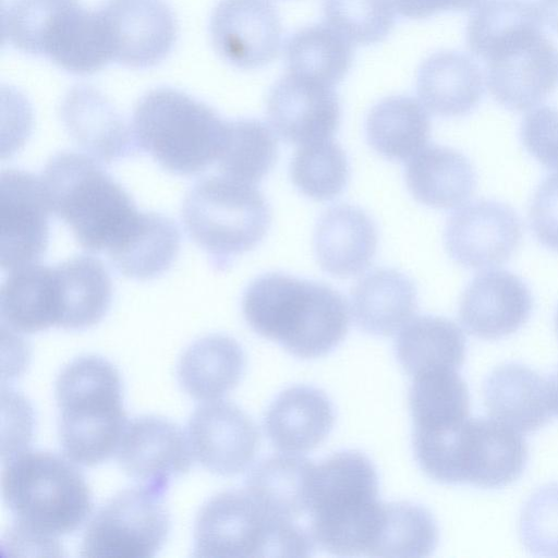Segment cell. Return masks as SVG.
I'll return each mask as SVG.
<instances>
[{
    "label": "cell",
    "instance_id": "obj_1",
    "mask_svg": "<svg viewBox=\"0 0 558 558\" xmlns=\"http://www.w3.org/2000/svg\"><path fill=\"white\" fill-rule=\"evenodd\" d=\"M543 23L530 0H488L468 22V47L485 63L494 99L510 110L535 107L557 85L558 51Z\"/></svg>",
    "mask_w": 558,
    "mask_h": 558
},
{
    "label": "cell",
    "instance_id": "obj_2",
    "mask_svg": "<svg viewBox=\"0 0 558 558\" xmlns=\"http://www.w3.org/2000/svg\"><path fill=\"white\" fill-rule=\"evenodd\" d=\"M242 312L256 333L300 359L328 354L349 328L348 305L338 291L280 272L262 275L247 286Z\"/></svg>",
    "mask_w": 558,
    "mask_h": 558
},
{
    "label": "cell",
    "instance_id": "obj_3",
    "mask_svg": "<svg viewBox=\"0 0 558 558\" xmlns=\"http://www.w3.org/2000/svg\"><path fill=\"white\" fill-rule=\"evenodd\" d=\"M40 180L50 211L89 253L109 255L125 245L141 225L143 211L93 157L58 153L46 163Z\"/></svg>",
    "mask_w": 558,
    "mask_h": 558
},
{
    "label": "cell",
    "instance_id": "obj_4",
    "mask_svg": "<svg viewBox=\"0 0 558 558\" xmlns=\"http://www.w3.org/2000/svg\"><path fill=\"white\" fill-rule=\"evenodd\" d=\"M307 514L319 548L336 556H371L385 515L371 459L342 450L315 465Z\"/></svg>",
    "mask_w": 558,
    "mask_h": 558
},
{
    "label": "cell",
    "instance_id": "obj_5",
    "mask_svg": "<svg viewBox=\"0 0 558 558\" xmlns=\"http://www.w3.org/2000/svg\"><path fill=\"white\" fill-rule=\"evenodd\" d=\"M59 439L75 464L94 466L112 457L128 424L119 371L98 355L66 364L56 379Z\"/></svg>",
    "mask_w": 558,
    "mask_h": 558
},
{
    "label": "cell",
    "instance_id": "obj_6",
    "mask_svg": "<svg viewBox=\"0 0 558 558\" xmlns=\"http://www.w3.org/2000/svg\"><path fill=\"white\" fill-rule=\"evenodd\" d=\"M1 494L14 526L52 542L76 531L93 509L90 488L76 464L43 450L9 457L1 472Z\"/></svg>",
    "mask_w": 558,
    "mask_h": 558
},
{
    "label": "cell",
    "instance_id": "obj_7",
    "mask_svg": "<svg viewBox=\"0 0 558 558\" xmlns=\"http://www.w3.org/2000/svg\"><path fill=\"white\" fill-rule=\"evenodd\" d=\"M413 451L420 468L436 482L490 489L517 481L529 457L520 432L486 417H468L423 435Z\"/></svg>",
    "mask_w": 558,
    "mask_h": 558
},
{
    "label": "cell",
    "instance_id": "obj_8",
    "mask_svg": "<svg viewBox=\"0 0 558 558\" xmlns=\"http://www.w3.org/2000/svg\"><path fill=\"white\" fill-rule=\"evenodd\" d=\"M131 129L137 150L149 154L168 172L189 177L218 159L227 121L184 92L157 87L135 105Z\"/></svg>",
    "mask_w": 558,
    "mask_h": 558
},
{
    "label": "cell",
    "instance_id": "obj_9",
    "mask_svg": "<svg viewBox=\"0 0 558 558\" xmlns=\"http://www.w3.org/2000/svg\"><path fill=\"white\" fill-rule=\"evenodd\" d=\"M2 35L16 50L45 57L75 75L96 73L112 62L98 10H87L80 0H10Z\"/></svg>",
    "mask_w": 558,
    "mask_h": 558
},
{
    "label": "cell",
    "instance_id": "obj_10",
    "mask_svg": "<svg viewBox=\"0 0 558 558\" xmlns=\"http://www.w3.org/2000/svg\"><path fill=\"white\" fill-rule=\"evenodd\" d=\"M193 541L196 557H307L316 547L307 527L270 515L246 489L208 499L196 515Z\"/></svg>",
    "mask_w": 558,
    "mask_h": 558
},
{
    "label": "cell",
    "instance_id": "obj_11",
    "mask_svg": "<svg viewBox=\"0 0 558 558\" xmlns=\"http://www.w3.org/2000/svg\"><path fill=\"white\" fill-rule=\"evenodd\" d=\"M181 217L187 235L210 258L216 271L254 248L265 236L271 213L254 184L227 177L197 181L186 193Z\"/></svg>",
    "mask_w": 558,
    "mask_h": 558
},
{
    "label": "cell",
    "instance_id": "obj_12",
    "mask_svg": "<svg viewBox=\"0 0 558 558\" xmlns=\"http://www.w3.org/2000/svg\"><path fill=\"white\" fill-rule=\"evenodd\" d=\"M166 492L147 486L126 488L104 504L89 520L80 555L101 558H148L168 537Z\"/></svg>",
    "mask_w": 558,
    "mask_h": 558
},
{
    "label": "cell",
    "instance_id": "obj_13",
    "mask_svg": "<svg viewBox=\"0 0 558 558\" xmlns=\"http://www.w3.org/2000/svg\"><path fill=\"white\" fill-rule=\"evenodd\" d=\"M112 61L145 69L161 62L177 39V22L165 0H106L98 9Z\"/></svg>",
    "mask_w": 558,
    "mask_h": 558
},
{
    "label": "cell",
    "instance_id": "obj_14",
    "mask_svg": "<svg viewBox=\"0 0 558 558\" xmlns=\"http://www.w3.org/2000/svg\"><path fill=\"white\" fill-rule=\"evenodd\" d=\"M49 205L40 178L9 169L0 179V265L13 270L36 263L49 240Z\"/></svg>",
    "mask_w": 558,
    "mask_h": 558
},
{
    "label": "cell",
    "instance_id": "obj_15",
    "mask_svg": "<svg viewBox=\"0 0 558 558\" xmlns=\"http://www.w3.org/2000/svg\"><path fill=\"white\" fill-rule=\"evenodd\" d=\"M444 239L456 263L470 269H484L499 266L512 256L522 239V226L509 205L480 199L452 213Z\"/></svg>",
    "mask_w": 558,
    "mask_h": 558
},
{
    "label": "cell",
    "instance_id": "obj_16",
    "mask_svg": "<svg viewBox=\"0 0 558 558\" xmlns=\"http://www.w3.org/2000/svg\"><path fill=\"white\" fill-rule=\"evenodd\" d=\"M186 436L197 462L222 476L244 472L259 446V432L253 420L238 405L221 400L195 409Z\"/></svg>",
    "mask_w": 558,
    "mask_h": 558
},
{
    "label": "cell",
    "instance_id": "obj_17",
    "mask_svg": "<svg viewBox=\"0 0 558 558\" xmlns=\"http://www.w3.org/2000/svg\"><path fill=\"white\" fill-rule=\"evenodd\" d=\"M209 32L218 54L239 69L266 65L281 45V23L270 0H220Z\"/></svg>",
    "mask_w": 558,
    "mask_h": 558
},
{
    "label": "cell",
    "instance_id": "obj_18",
    "mask_svg": "<svg viewBox=\"0 0 558 558\" xmlns=\"http://www.w3.org/2000/svg\"><path fill=\"white\" fill-rule=\"evenodd\" d=\"M116 453L130 477L163 492L173 476L190 471L193 457L181 427L156 415L128 422Z\"/></svg>",
    "mask_w": 558,
    "mask_h": 558
},
{
    "label": "cell",
    "instance_id": "obj_19",
    "mask_svg": "<svg viewBox=\"0 0 558 558\" xmlns=\"http://www.w3.org/2000/svg\"><path fill=\"white\" fill-rule=\"evenodd\" d=\"M267 114L282 140L303 145L332 137L340 104L332 86L290 73L271 87Z\"/></svg>",
    "mask_w": 558,
    "mask_h": 558
},
{
    "label": "cell",
    "instance_id": "obj_20",
    "mask_svg": "<svg viewBox=\"0 0 558 558\" xmlns=\"http://www.w3.org/2000/svg\"><path fill=\"white\" fill-rule=\"evenodd\" d=\"M533 298L527 286L507 270H487L465 288L459 319L465 330L481 339L496 340L519 330L530 318Z\"/></svg>",
    "mask_w": 558,
    "mask_h": 558
},
{
    "label": "cell",
    "instance_id": "obj_21",
    "mask_svg": "<svg viewBox=\"0 0 558 558\" xmlns=\"http://www.w3.org/2000/svg\"><path fill=\"white\" fill-rule=\"evenodd\" d=\"M60 114L72 140L101 162L110 163L138 151L131 125L90 86L71 88L62 100Z\"/></svg>",
    "mask_w": 558,
    "mask_h": 558
},
{
    "label": "cell",
    "instance_id": "obj_22",
    "mask_svg": "<svg viewBox=\"0 0 558 558\" xmlns=\"http://www.w3.org/2000/svg\"><path fill=\"white\" fill-rule=\"evenodd\" d=\"M335 423V410L320 389L298 385L284 389L269 405L264 428L280 451L304 453L319 446Z\"/></svg>",
    "mask_w": 558,
    "mask_h": 558
},
{
    "label": "cell",
    "instance_id": "obj_23",
    "mask_svg": "<svg viewBox=\"0 0 558 558\" xmlns=\"http://www.w3.org/2000/svg\"><path fill=\"white\" fill-rule=\"evenodd\" d=\"M377 240L376 226L364 210L340 204L319 217L314 231V251L326 272L348 278L369 266Z\"/></svg>",
    "mask_w": 558,
    "mask_h": 558
},
{
    "label": "cell",
    "instance_id": "obj_24",
    "mask_svg": "<svg viewBox=\"0 0 558 558\" xmlns=\"http://www.w3.org/2000/svg\"><path fill=\"white\" fill-rule=\"evenodd\" d=\"M483 397L493 418L520 433L535 432L550 420L546 380L525 365L496 367L484 380Z\"/></svg>",
    "mask_w": 558,
    "mask_h": 558
},
{
    "label": "cell",
    "instance_id": "obj_25",
    "mask_svg": "<svg viewBox=\"0 0 558 558\" xmlns=\"http://www.w3.org/2000/svg\"><path fill=\"white\" fill-rule=\"evenodd\" d=\"M417 95L425 107L442 117L470 113L484 94L480 66L469 56L440 51L421 65L416 80Z\"/></svg>",
    "mask_w": 558,
    "mask_h": 558
},
{
    "label": "cell",
    "instance_id": "obj_26",
    "mask_svg": "<svg viewBox=\"0 0 558 558\" xmlns=\"http://www.w3.org/2000/svg\"><path fill=\"white\" fill-rule=\"evenodd\" d=\"M416 307L415 284L408 276L392 268L368 272L352 289L354 323L369 335H393L411 319Z\"/></svg>",
    "mask_w": 558,
    "mask_h": 558
},
{
    "label": "cell",
    "instance_id": "obj_27",
    "mask_svg": "<svg viewBox=\"0 0 558 558\" xmlns=\"http://www.w3.org/2000/svg\"><path fill=\"white\" fill-rule=\"evenodd\" d=\"M246 359L236 340L209 335L191 343L179 359L177 377L182 389L202 401L219 400L241 380Z\"/></svg>",
    "mask_w": 558,
    "mask_h": 558
},
{
    "label": "cell",
    "instance_id": "obj_28",
    "mask_svg": "<svg viewBox=\"0 0 558 558\" xmlns=\"http://www.w3.org/2000/svg\"><path fill=\"white\" fill-rule=\"evenodd\" d=\"M409 191L420 203L434 208H454L475 191L476 173L460 151L438 145L425 146L405 168Z\"/></svg>",
    "mask_w": 558,
    "mask_h": 558
},
{
    "label": "cell",
    "instance_id": "obj_29",
    "mask_svg": "<svg viewBox=\"0 0 558 558\" xmlns=\"http://www.w3.org/2000/svg\"><path fill=\"white\" fill-rule=\"evenodd\" d=\"M315 465L299 453L275 454L250 471L245 488L270 515L298 522L308 513Z\"/></svg>",
    "mask_w": 558,
    "mask_h": 558
},
{
    "label": "cell",
    "instance_id": "obj_30",
    "mask_svg": "<svg viewBox=\"0 0 558 558\" xmlns=\"http://www.w3.org/2000/svg\"><path fill=\"white\" fill-rule=\"evenodd\" d=\"M2 323L14 331L34 333L58 326L54 267L32 263L8 276L0 292Z\"/></svg>",
    "mask_w": 558,
    "mask_h": 558
},
{
    "label": "cell",
    "instance_id": "obj_31",
    "mask_svg": "<svg viewBox=\"0 0 558 558\" xmlns=\"http://www.w3.org/2000/svg\"><path fill=\"white\" fill-rule=\"evenodd\" d=\"M59 296L58 327L80 330L99 323L112 299V282L104 264L80 255L54 265Z\"/></svg>",
    "mask_w": 558,
    "mask_h": 558
},
{
    "label": "cell",
    "instance_id": "obj_32",
    "mask_svg": "<svg viewBox=\"0 0 558 558\" xmlns=\"http://www.w3.org/2000/svg\"><path fill=\"white\" fill-rule=\"evenodd\" d=\"M395 348L398 362L414 377L432 371H458L465 359L466 340L452 320L424 315L401 328Z\"/></svg>",
    "mask_w": 558,
    "mask_h": 558
},
{
    "label": "cell",
    "instance_id": "obj_33",
    "mask_svg": "<svg viewBox=\"0 0 558 558\" xmlns=\"http://www.w3.org/2000/svg\"><path fill=\"white\" fill-rule=\"evenodd\" d=\"M430 121L414 98L391 96L375 105L366 120L371 146L391 160H405L422 150L429 138Z\"/></svg>",
    "mask_w": 558,
    "mask_h": 558
},
{
    "label": "cell",
    "instance_id": "obj_34",
    "mask_svg": "<svg viewBox=\"0 0 558 558\" xmlns=\"http://www.w3.org/2000/svg\"><path fill=\"white\" fill-rule=\"evenodd\" d=\"M175 222L158 213H144L132 239L108 255L121 275L135 280H150L167 271L180 251Z\"/></svg>",
    "mask_w": 558,
    "mask_h": 558
},
{
    "label": "cell",
    "instance_id": "obj_35",
    "mask_svg": "<svg viewBox=\"0 0 558 558\" xmlns=\"http://www.w3.org/2000/svg\"><path fill=\"white\" fill-rule=\"evenodd\" d=\"M352 59L350 41L327 23L298 31L286 46V61L292 74L329 86L345 76Z\"/></svg>",
    "mask_w": 558,
    "mask_h": 558
},
{
    "label": "cell",
    "instance_id": "obj_36",
    "mask_svg": "<svg viewBox=\"0 0 558 558\" xmlns=\"http://www.w3.org/2000/svg\"><path fill=\"white\" fill-rule=\"evenodd\" d=\"M409 407L413 430L448 427L469 417V389L453 369L418 374L409 390Z\"/></svg>",
    "mask_w": 558,
    "mask_h": 558
},
{
    "label": "cell",
    "instance_id": "obj_37",
    "mask_svg": "<svg viewBox=\"0 0 558 558\" xmlns=\"http://www.w3.org/2000/svg\"><path fill=\"white\" fill-rule=\"evenodd\" d=\"M277 156V140L265 123L256 119L227 121L217 159L223 177L255 184L271 170Z\"/></svg>",
    "mask_w": 558,
    "mask_h": 558
},
{
    "label": "cell",
    "instance_id": "obj_38",
    "mask_svg": "<svg viewBox=\"0 0 558 558\" xmlns=\"http://www.w3.org/2000/svg\"><path fill=\"white\" fill-rule=\"evenodd\" d=\"M438 538L437 523L426 508L409 501L388 502L371 556L426 557L436 548Z\"/></svg>",
    "mask_w": 558,
    "mask_h": 558
},
{
    "label": "cell",
    "instance_id": "obj_39",
    "mask_svg": "<svg viewBox=\"0 0 558 558\" xmlns=\"http://www.w3.org/2000/svg\"><path fill=\"white\" fill-rule=\"evenodd\" d=\"M290 174L304 195L316 201L331 199L347 185L348 159L332 138L306 143L295 151Z\"/></svg>",
    "mask_w": 558,
    "mask_h": 558
},
{
    "label": "cell",
    "instance_id": "obj_40",
    "mask_svg": "<svg viewBox=\"0 0 558 558\" xmlns=\"http://www.w3.org/2000/svg\"><path fill=\"white\" fill-rule=\"evenodd\" d=\"M326 23L349 41H381L395 25L391 0H323Z\"/></svg>",
    "mask_w": 558,
    "mask_h": 558
},
{
    "label": "cell",
    "instance_id": "obj_41",
    "mask_svg": "<svg viewBox=\"0 0 558 558\" xmlns=\"http://www.w3.org/2000/svg\"><path fill=\"white\" fill-rule=\"evenodd\" d=\"M519 535L532 555L558 557V483L539 487L526 500L519 519Z\"/></svg>",
    "mask_w": 558,
    "mask_h": 558
},
{
    "label": "cell",
    "instance_id": "obj_42",
    "mask_svg": "<svg viewBox=\"0 0 558 558\" xmlns=\"http://www.w3.org/2000/svg\"><path fill=\"white\" fill-rule=\"evenodd\" d=\"M525 149L541 165L558 170V109L543 106L529 112L520 129Z\"/></svg>",
    "mask_w": 558,
    "mask_h": 558
},
{
    "label": "cell",
    "instance_id": "obj_43",
    "mask_svg": "<svg viewBox=\"0 0 558 558\" xmlns=\"http://www.w3.org/2000/svg\"><path fill=\"white\" fill-rule=\"evenodd\" d=\"M529 219L538 242L558 253V172L547 175L537 186Z\"/></svg>",
    "mask_w": 558,
    "mask_h": 558
},
{
    "label": "cell",
    "instance_id": "obj_44",
    "mask_svg": "<svg viewBox=\"0 0 558 558\" xmlns=\"http://www.w3.org/2000/svg\"><path fill=\"white\" fill-rule=\"evenodd\" d=\"M483 0H391L396 10L409 19H425L445 11L469 10Z\"/></svg>",
    "mask_w": 558,
    "mask_h": 558
},
{
    "label": "cell",
    "instance_id": "obj_45",
    "mask_svg": "<svg viewBox=\"0 0 558 558\" xmlns=\"http://www.w3.org/2000/svg\"><path fill=\"white\" fill-rule=\"evenodd\" d=\"M543 20L558 33V0H539Z\"/></svg>",
    "mask_w": 558,
    "mask_h": 558
},
{
    "label": "cell",
    "instance_id": "obj_46",
    "mask_svg": "<svg viewBox=\"0 0 558 558\" xmlns=\"http://www.w3.org/2000/svg\"><path fill=\"white\" fill-rule=\"evenodd\" d=\"M551 412L558 415V366L546 380Z\"/></svg>",
    "mask_w": 558,
    "mask_h": 558
},
{
    "label": "cell",
    "instance_id": "obj_47",
    "mask_svg": "<svg viewBox=\"0 0 558 558\" xmlns=\"http://www.w3.org/2000/svg\"><path fill=\"white\" fill-rule=\"evenodd\" d=\"M555 327H556V331L558 333V306H557L556 313H555Z\"/></svg>",
    "mask_w": 558,
    "mask_h": 558
}]
</instances>
